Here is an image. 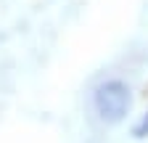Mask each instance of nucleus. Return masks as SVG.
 Wrapping results in <instances>:
<instances>
[{
    "instance_id": "obj_1",
    "label": "nucleus",
    "mask_w": 148,
    "mask_h": 143,
    "mask_svg": "<svg viewBox=\"0 0 148 143\" xmlns=\"http://www.w3.org/2000/svg\"><path fill=\"white\" fill-rule=\"evenodd\" d=\"M92 103H95V111L103 122L116 124L130 114V106H132V90L124 80H106L95 87L92 93Z\"/></svg>"
},
{
    "instance_id": "obj_2",
    "label": "nucleus",
    "mask_w": 148,
    "mask_h": 143,
    "mask_svg": "<svg viewBox=\"0 0 148 143\" xmlns=\"http://www.w3.org/2000/svg\"><path fill=\"white\" fill-rule=\"evenodd\" d=\"M145 133H148V117H145V119L138 124V127H135V138H143Z\"/></svg>"
}]
</instances>
